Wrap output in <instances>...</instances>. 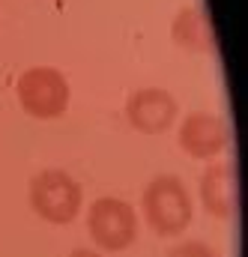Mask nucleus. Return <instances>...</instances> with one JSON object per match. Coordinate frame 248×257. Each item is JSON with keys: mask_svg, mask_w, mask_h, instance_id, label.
Instances as JSON below:
<instances>
[{"mask_svg": "<svg viewBox=\"0 0 248 257\" xmlns=\"http://www.w3.org/2000/svg\"><path fill=\"white\" fill-rule=\"evenodd\" d=\"M168 257H218L215 248H209L206 242H197V239H191V242H180V245H174Z\"/></svg>", "mask_w": 248, "mask_h": 257, "instance_id": "1a4fd4ad", "label": "nucleus"}, {"mask_svg": "<svg viewBox=\"0 0 248 257\" xmlns=\"http://www.w3.org/2000/svg\"><path fill=\"white\" fill-rule=\"evenodd\" d=\"M171 36L174 42H180L186 51H197V54H206L215 48V33H212V24H209V15L206 9L200 6H183L171 24Z\"/></svg>", "mask_w": 248, "mask_h": 257, "instance_id": "6e6552de", "label": "nucleus"}, {"mask_svg": "<svg viewBox=\"0 0 248 257\" xmlns=\"http://www.w3.org/2000/svg\"><path fill=\"white\" fill-rule=\"evenodd\" d=\"M177 111H180L177 99L162 87H144V90L132 93L126 102V120L132 123V128H138L144 135L168 132L177 120Z\"/></svg>", "mask_w": 248, "mask_h": 257, "instance_id": "39448f33", "label": "nucleus"}, {"mask_svg": "<svg viewBox=\"0 0 248 257\" xmlns=\"http://www.w3.org/2000/svg\"><path fill=\"white\" fill-rule=\"evenodd\" d=\"M230 144V128L221 117L194 111L188 114L180 126V147L186 150L191 159H212L221 156Z\"/></svg>", "mask_w": 248, "mask_h": 257, "instance_id": "423d86ee", "label": "nucleus"}, {"mask_svg": "<svg viewBox=\"0 0 248 257\" xmlns=\"http://www.w3.org/2000/svg\"><path fill=\"white\" fill-rule=\"evenodd\" d=\"M141 203H144L147 224L159 236H180L191 224V215H194L191 194L183 186V180L174 174H162V177L150 180Z\"/></svg>", "mask_w": 248, "mask_h": 257, "instance_id": "f257e3e1", "label": "nucleus"}, {"mask_svg": "<svg viewBox=\"0 0 248 257\" xmlns=\"http://www.w3.org/2000/svg\"><path fill=\"white\" fill-rule=\"evenodd\" d=\"M84 192L66 171H39L30 183V206L48 224H72L81 212Z\"/></svg>", "mask_w": 248, "mask_h": 257, "instance_id": "f03ea898", "label": "nucleus"}, {"mask_svg": "<svg viewBox=\"0 0 248 257\" xmlns=\"http://www.w3.org/2000/svg\"><path fill=\"white\" fill-rule=\"evenodd\" d=\"M18 102L36 120H54L69 105V81L54 66H33L18 78Z\"/></svg>", "mask_w": 248, "mask_h": 257, "instance_id": "7ed1b4c3", "label": "nucleus"}, {"mask_svg": "<svg viewBox=\"0 0 248 257\" xmlns=\"http://www.w3.org/2000/svg\"><path fill=\"white\" fill-rule=\"evenodd\" d=\"M87 227L102 251H123L138 236V212L120 197H99L87 212Z\"/></svg>", "mask_w": 248, "mask_h": 257, "instance_id": "20e7f679", "label": "nucleus"}, {"mask_svg": "<svg viewBox=\"0 0 248 257\" xmlns=\"http://www.w3.org/2000/svg\"><path fill=\"white\" fill-rule=\"evenodd\" d=\"M69 257H102L99 251H90V248H75Z\"/></svg>", "mask_w": 248, "mask_h": 257, "instance_id": "9d476101", "label": "nucleus"}, {"mask_svg": "<svg viewBox=\"0 0 248 257\" xmlns=\"http://www.w3.org/2000/svg\"><path fill=\"white\" fill-rule=\"evenodd\" d=\"M200 200L203 209L215 218H233L236 200H239V183H236V165L230 159L215 162L200 177Z\"/></svg>", "mask_w": 248, "mask_h": 257, "instance_id": "0eeeda50", "label": "nucleus"}]
</instances>
